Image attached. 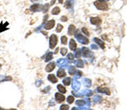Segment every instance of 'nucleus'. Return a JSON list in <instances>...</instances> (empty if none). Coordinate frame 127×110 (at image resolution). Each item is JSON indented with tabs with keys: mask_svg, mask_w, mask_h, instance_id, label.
<instances>
[{
	"mask_svg": "<svg viewBox=\"0 0 127 110\" xmlns=\"http://www.w3.org/2000/svg\"><path fill=\"white\" fill-rule=\"evenodd\" d=\"M75 37L79 42L82 43V44H88L89 43L88 38H87L86 37H84V36L80 32V30H77L76 32L75 33Z\"/></svg>",
	"mask_w": 127,
	"mask_h": 110,
	"instance_id": "1",
	"label": "nucleus"
},
{
	"mask_svg": "<svg viewBox=\"0 0 127 110\" xmlns=\"http://www.w3.org/2000/svg\"><path fill=\"white\" fill-rule=\"evenodd\" d=\"M94 5L97 9H100V10H107L109 8L107 3L105 2L104 0H97L94 3Z\"/></svg>",
	"mask_w": 127,
	"mask_h": 110,
	"instance_id": "2",
	"label": "nucleus"
},
{
	"mask_svg": "<svg viewBox=\"0 0 127 110\" xmlns=\"http://www.w3.org/2000/svg\"><path fill=\"white\" fill-rule=\"evenodd\" d=\"M57 43H58V37L54 34L51 35L50 38H49V47L51 49H53L56 47Z\"/></svg>",
	"mask_w": 127,
	"mask_h": 110,
	"instance_id": "3",
	"label": "nucleus"
},
{
	"mask_svg": "<svg viewBox=\"0 0 127 110\" xmlns=\"http://www.w3.org/2000/svg\"><path fill=\"white\" fill-rule=\"evenodd\" d=\"M81 52H82V55L83 57L85 58H89V57H92V53L90 51V49H88L87 47H83L82 49H81Z\"/></svg>",
	"mask_w": 127,
	"mask_h": 110,
	"instance_id": "4",
	"label": "nucleus"
},
{
	"mask_svg": "<svg viewBox=\"0 0 127 110\" xmlns=\"http://www.w3.org/2000/svg\"><path fill=\"white\" fill-rule=\"evenodd\" d=\"M54 25H55V21L54 20H51V21H48V22L46 23L44 28L46 29V30H51V29L53 28Z\"/></svg>",
	"mask_w": 127,
	"mask_h": 110,
	"instance_id": "5",
	"label": "nucleus"
},
{
	"mask_svg": "<svg viewBox=\"0 0 127 110\" xmlns=\"http://www.w3.org/2000/svg\"><path fill=\"white\" fill-rule=\"evenodd\" d=\"M42 9V7L40 4H35L31 6V10L32 11V12H38V11H41Z\"/></svg>",
	"mask_w": 127,
	"mask_h": 110,
	"instance_id": "6",
	"label": "nucleus"
},
{
	"mask_svg": "<svg viewBox=\"0 0 127 110\" xmlns=\"http://www.w3.org/2000/svg\"><path fill=\"white\" fill-rule=\"evenodd\" d=\"M55 66H56V63H55L54 62H51V63H49L46 66L45 70H46L47 72H52L53 70L55 69Z\"/></svg>",
	"mask_w": 127,
	"mask_h": 110,
	"instance_id": "7",
	"label": "nucleus"
},
{
	"mask_svg": "<svg viewBox=\"0 0 127 110\" xmlns=\"http://www.w3.org/2000/svg\"><path fill=\"white\" fill-rule=\"evenodd\" d=\"M55 99L58 102H62L65 101V97L64 95H62V93H59V92H57L55 93Z\"/></svg>",
	"mask_w": 127,
	"mask_h": 110,
	"instance_id": "8",
	"label": "nucleus"
},
{
	"mask_svg": "<svg viewBox=\"0 0 127 110\" xmlns=\"http://www.w3.org/2000/svg\"><path fill=\"white\" fill-rule=\"evenodd\" d=\"M90 21L92 25H99L101 24L102 22V20L98 17H92L90 19Z\"/></svg>",
	"mask_w": 127,
	"mask_h": 110,
	"instance_id": "9",
	"label": "nucleus"
},
{
	"mask_svg": "<svg viewBox=\"0 0 127 110\" xmlns=\"http://www.w3.org/2000/svg\"><path fill=\"white\" fill-rule=\"evenodd\" d=\"M57 64H58L59 67H66V66L68 65V63H67V61L65 59H60L57 61Z\"/></svg>",
	"mask_w": 127,
	"mask_h": 110,
	"instance_id": "10",
	"label": "nucleus"
},
{
	"mask_svg": "<svg viewBox=\"0 0 127 110\" xmlns=\"http://www.w3.org/2000/svg\"><path fill=\"white\" fill-rule=\"evenodd\" d=\"M72 87L75 91H78L81 87V83L76 80H72Z\"/></svg>",
	"mask_w": 127,
	"mask_h": 110,
	"instance_id": "11",
	"label": "nucleus"
},
{
	"mask_svg": "<svg viewBox=\"0 0 127 110\" xmlns=\"http://www.w3.org/2000/svg\"><path fill=\"white\" fill-rule=\"evenodd\" d=\"M97 92L105 93L106 95H110V91H109L108 87H98L97 88Z\"/></svg>",
	"mask_w": 127,
	"mask_h": 110,
	"instance_id": "12",
	"label": "nucleus"
},
{
	"mask_svg": "<svg viewBox=\"0 0 127 110\" xmlns=\"http://www.w3.org/2000/svg\"><path fill=\"white\" fill-rule=\"evenodd\" d=\"M82 84L86 87H90L92 86V80L90 79H87V78H84L82 80Z\"/></svg>",
	"mask_w": 127,
	"mask_h": 110,
	"instance_id": "13",
	"label": "nucleus"
},
{
	"mask_svg": "<svg viewBox=\"0 0 127 110\" xmlns=\"http://www.w3.org/2000/svg\"><path fill=\"white\" fill-rule=\"evenodd\" d=\"M76 42H75V40L74 39H70V48L71 49V50H73V51H75V50H76Z\"/></svg>",
	"mask_w": 127,
	"mask_h": 110,
	"instance_id": "14",
	"label": "nucleus"
},
{
	"mask_svg": "<svg viewBox=\"0 0 127 110\" xmlns=\"http://www.w3.org/2000/svg\"><path fill=\"white\" fill-rule=\"evenodd\" d=\"M93 41H94L96 43H97V44L100 46V47H101V48H103V49L105 48V44H104V42L102 41V40H100V39H98V38H97V37H96V38L93 39Z\"/></svg>",
	"mask_w": 127,
	"mask_h": 110,
	"instance_id": "15",
	"label": "nucleus"
},
{
	"mask_svg": "<svg viewBox=\"0 0 127 110\" xmlns=\"http://www.w3.org/2000/svg\"><path fill=\"white\" fill-rule=\"evenodd\" d=\"M81 94H82V95H85V96H87V97H90L93 94V92L89 89H85L81 92Z\"/></svg>",
	"mask_w": 127,
	"mask_h": 110,
	"instance_id": "16",
	"label": "nucleus"
},
{
	"mask_svg": "<svg viewBox=\"0 0 127 110\" xmlns=\"http://www.w3.org/2000/svg\"><path fill=\"white\" fill-rule=\"evenodd\" d=\"M48 79L49 81L52 82V83H57V82H58V79L55 77L54 75H52V74H51V75H48Z\"/></svg>",
	"mask_w": 127,
	"mask_h": 110,
	"instance_id": "17",
	"label": "nucleus"
},
{
	"mask_svg": "<svg viewBox=\"0 0 127 110\" xmlns=\"http://www.w3.org/2000/svg\"><path fill=\"white\" fill-rule=\"evenodd\" d=\"M57 76L59 78H63L66 76V73H65V71L63 69H59V70H58V72H57Z\"/></svg>",
	"mask_w": 127,
	"mask_h": 110,
	"instance_id": "18",
	"label": "nucleus"
},
{
	"mask_svg": "<svg viewBox=\"0 0 127 110\" xmlns=\"http://www.w3.org/2000/svg\"><path fill=\"white\" fill-rule=\"evenodd\" d=\"M75 26L74 25H70V26H69L68 29V33L70 36H72L74 33H75Z\"/></svg>",
	"mask_w": 127,
	"mask_h": 110,
	"instance_id": "19",
	"label": "nucleus"
},
{
	"mask_svg": "<svg viewBox=\"0 0 127 110\" xmlns=\"http://www.w3.org/2000/svg\"><path fill=\"white\" fill-rule=\"evenodd\" d=\"M9 25V23L8 22H6L5 24H4H4H3V22H1L0 23V33L1 32H3V31H6L7 29V25Z\"/></svg>",
	"mask_w": 127,
	"mask_h": 110,
	"instance_id": "20",
	"label": "nucleus"
},
{
	"mask_svg": "<svg viewBox=\"0 0 127 110\" xmlns=\"http://www.w3.org/2000/svg\"><path fill=\"white\" fill-rule=\"evenodd\" d=\"M75 67H78V68H82L84 66V63H83V61L81 60V59H78L75 62Z\"/></svg>",
	"mask_w": 127,
	"mask_h": 110,
	"instance_id": "21",
	"label": "nucleus"
},
{
	"mask_svg": "<svg viewBox=\"0 0 127 110\" xmlns=\"http://www.w3.org/2000/svg\"><path fill=\"white\" fill-rule=\"evenodd\" d=\"M102 100H103V98H102L101 96H99V95H96V96L93 97V101H94V102H96V103H100V102H102Z\"/></svg>",
	"mask_w": 127,
	"mask_h": 110,
	"instance_id": "22",
	"label": "nucleus"
},
{
	"mask_svg": "<svg viewBox=\"0 0 127 110\" xmlns=\"http://www.w3.org/2000/svg\"><path fill=\"white\" fill-rule=\"evenodd\" d=\"M69 73H70V75H71V76H73V75H75V72H76V70H75V67L74 66H69Z\"/></svg>",
	"mask_w": 127,
	"mask_h": 110,
	"instance_id": "23",
	"label": "nucleus"
},
{
	"mask_svg": "<svg viewBox=\"0 0 127 110\" xmlns=\"http://www.w3.org/2000/svg\"><path fill=\"white\" fill-rule=\"evenodd\" d=\"M57 88H58V90L59 91V92H61L62 94L66 92V89H65V87H64V86H62V85H58Z\"/></svg>",
	"mask_w": 127,
	"mask_h": 110,
	"instance_id": "24",
	"label": "nucleus"
},
{
	"mask_svg": "<svg viewBox=\"0 0 127 110\" xmlns=\"http://www.w3.org/2000/svg\"><path fill=\"white\" fill-rule=\"evenodd\" d=\"M75 104H76L77 106L83 107L86 104V100H77L76 102H75Z\"/></svg>",
	"mask_w": 127,
	"mask_h": 110,
	"instance_id": "25",
	"label": "nucleus"
},
{
	"mask_svg": "<svg viewBox=\"0 0 127 110\" xmlns=\"http://www.w3.org/2000/svg\"><path fill=\"white\" fill-rule=\"evenodd\" d=\"M68 60L69 62L73 63L74 60H75V55L73 54V53H68Z\"/></svg>",
	"mask_w": 127,
	"mask_h": 110,
	"instance_id": "26",
	"label": "nucleus"
},
{
	"mask_svg": "<svg viewBox=\"0 0 127 110\" xmlns=\"http://www.w3.org/2000/svg\"><path fill=\"white\" fill-rule=\"evenodd\" d=\"M70 82H71V79L70 77L65 78V79L63 80V84H64L65 86H69V85L70 84Z\"/></svg>",
	"mask_w": 127,
	"mask_h": 110,
	"instance_id": "27",
	"label": "nucleus"
},
{
	"mask_svg": "<svg viewBox=\"0 0 127 110\" xmlns=\"http://www.w3.org/2000/svg\"><path fill=\"white\" fill-rule=\"evenodd\" d=\"M59 12H60V8H59V7H54L52 10L53 14H58Z\"/></svg>",
	"mask_w": 127,
	"mask_h": 110,
	"instance_id": "28",
	"label": "nucleus"
},
{
	"mask_svg": "<svg viewBox=\"0 0 127 110\" xmlns=\"http://www.w3.org/2000/svg\"><path fill=\"white\" fill-rule=\"evenodd\" d=\"M49 7H50V4H44V5L42 6V10L43 11V13H47V12H48Z\"/></svg>",
	"mask_w": 127,
	"mask_h": 110,
	"instance_id": "29",
	"label": "nucleus"
},
{
	"mask_svg": "<svg viewBox=\"0 0 127 110\" xmlns=\"http://www.w3.org/2000/svg\"><path fill=\"white\" fill-rule=\"evenodd\" d=\"M52 59H53V53H48V54H47V56H46V60H45V61L48 62V61H50V60H52Z\"/></svg>",
	"mask_w": 127,
	"mask_h": 110,
	"instance_id": "30",
	"label": "nucleus"
},
{
	"mask_svg": "<svg viewBox=\"0 0 127 110\" xmlns=\"http://www.w3.org/2000/svg\"><path fill=\"white\" fill-rule=\"evenodd\" d=\"M81 49H76V51H75V57H76L77 59H79V58L81 56Z\"/></svg>",
	"mask_w": 127,
	"mask_h": 110,
	"instance_id": "31",
	"label": "nucleus"
},
{
	"mask_svg": "<svg viewBox=\"0 0 127 110\" xmlns=\"http://www.w3.org/2000/svg\"><path fill=\"white\" fill-rule=\"evenodd\" d=\"M74 101H75V98H74L73 96H69L68 97H67V102H68V103H70V104L73 103Z\"/></svg>",
	"mask_w": 127,
	"mask_h": 110,
	"instance_id": "32",
	"label": "nucleus"
},
{
	"mask_svg": "<svg viewBox=\"0 0 127 110\" xmlns=\"http://www.w3.org/2000/svg\"><path fill=\"white\" fill-rule=\"evenodd\" d=\"M67 52H68V50H67V48H65V47H63V48L60 49V53L63 56H65V55L67 53Z\"/></svg>",
	"mask_w": 127,
	"mask_h": 110,
	"instance_id": "33",
	"label": "nucleus"
},
{
	"mask_svg": "<svg viewBox=\"0 0 127 110\" xmlns=\"http://www.w3.org/2000/svg\"><path fill=\"white\" fill-rule=\"evenodd\" d=\"M62 30H63V25H60V24H59L58 25H57L56 31H57V32H60Z\"/></svg>",
	"mask_w": 127,
	"mask_h": 110,
	"instance_id": "34",
	"label": "nucleus"
},
{
	"mask_svg": "<svg viewBox=\"0 0 127 110\" xmlns=\"http://www.w3.org/2000/svg\"><path fill=\"white\" fill-rule=\"evenodd\" d=\"M71 4L72 3L70 2V1H69V0H67V2L65 3V7L66 8H70L71 7Z\"/></svg>",
	"mask_w": 127,
	"mask_h": 110,
	"instance_id": "35",
	"label": "nucleus"
},
{
	"mask_svg": "<svg viewBox=\"0 0 127 110\" xmlns=\"http://www.w3.org/2000/svg\"><path fill=\"white\" fill-rule=\"evenodd\" d=\"M81 31H82V32L84 33L86 36H88V37H89V35H90V34H89V31H87V29L86 28V27H83V28L81 29Z\"/></svg>",
	"mask_w": 127,
	"mask_h": 110,
	"instance_id": "36",
	"label": "nucleus"
},
{
	"mask_svg": "<svg viewBox=\"0 0 127 110\" xmlns=\"http://www.w3.org/2000/svg\"><path fill=\"white\" fill-rule=\"evenodd\" d=\"M61 42H62V44H64V45H65L67 43V37H61Z\"/></svg>",
	"mask_w": 127,
	"mask_h": 110,
	"instance_id": "37",
	"label": "nucleus"
},
{
	"mask_svg": "<svg viewBox=\"0 0 127 110\" xmlns=\"http://www.w3.org/2000/svg\"><path fill=\"white\" fill-rule=\"evenodd\" d=\"M75 73H76V74H75V78H80V77H81V76H82V72H81V71H76Z\"/></svg>",
	"mask_w": 127,
	"mask_h": 110,
	"instance_id": "38",
	"label": "nucleus"
},
{
	"mask_svg": "<svg viewBox=\"0 0 127 110\" xmlns=\"http://www.w3.org/2000/svg\"><path fill=\"white\" fill-rule=\"evenodd\" d=\"M69 108H70V107H69L68 105H65V104H64V105H61L59 109L60 110H68Z\"/></svg>",
	"mask_w": 127,
	"mask_h": 110,
	"instance_id": "39",
	"label": "nucleus"
},
{
	"mask_svg": "<svg viewBox=\"0 0 127 110\" xmlns=\"http://www.w3.org/2000/svg\"><path fill=\"white\" fill-rule=\"evenodd\" d=\"M72 94L75 97H80L82 96V94L81 93H78V92H72Z\"/></svg>",
	"mask_w": 127,
	"mask_h": 110,
	"instance_id": "40",
	"label": "nucleus"
},
{
	"mask_svg": "<svg viewBox=\"0 0 127 110\" xmlns=\"http://www.w3.org/2000/svg\"><path fill=\"white\" fill-rule=\"evenodd\" d=\"M60 20H61V21H64V22H65V21H66L67 20H68V19H67V17H66V16H62V17H61Z\"/></svg>",
	"mask_w": 127,
	"mask_h": 110,
	"instance_id": "41",
	"label": "nucleus"
},
{
	"mask_svg": "<svg viewBox=\"0 0 127 110\" xmlns=\"http://www.w3.org/2000/svg\"><path fill=\"white\" fill-rule=\"evenodd\" d=\"M91 47H92V49H96V50L97 49V45L92 44V45H91Z\"/></svg>",
	"mask_w": 127,
	"mask_h": 110,
	"instance_id": "42",
	"label": "nucleus"
},
{
	"mask_svg": "<svg viewBox=\"0 0 127 110\" xmlns=\"http://www.w3.org/2000/svg\"><path fill=\"white\" fill-rule=\"evenodd\" d=\"M42 84V80H38V81H36V86H39L40 85Z\"/></svg>",
	"mask_w": 127,
	"mask_h": 110,
	"instance_id": "43",
	"label": "nucleus"
},
{
	"mask_svg": "<svg viewBox=\"0 0 127 110\" xmlns=\"http://www.w3.org/2000/svg\"><path fill=\"white\" fill-rule=\"evenodd\" d=\"M51 88H50V86H47V88L45 90H43V92H47V91H49Z\"/></svg>",
	"mask_w": 127,
	"mask_h": 110,
	"instance_id": "44",
	"label": "nucleus"
},
{
	"mask_svg": "<svg viewBox=\"0 0 127 110\" xmlns=\"http://www.w3.org/2000/svg\"><path fill=\"white\" fill-rule=\"evenodd\" d=\"M55 1H56V0H52V1H51V3H50V5H53V4L55 3Z\"/></svg>",
	"mask_w": 127,
	"mask_h": 110,
	"instance_id": "45",
	"label": "nucleus"
},
{
	"mask_svg": "<svg viewBox=\"0 0 127 110\" xmlns=\"http://www.w3.org/2000/svg\"><path fill=\"white\" fill-rule=\"evenodd\" d=\"M32 2H36V1H39V0H31Z\"/></svg>",
	"mask_w": 127,
	"mask_h": 110,
	"instance_id": "46",
	"label": "nucleus"
},
{
	"mask_svg": "<svg viewBox=\"0 0 127 110\" xmlns=\"http://www.w3.org/2000/svg\"><path fill=\"white\" fill-rule=\"evenodd\" d=\"M59 3H63V0H59Z\"/></svg>",
	"mask_w": 127,
	"mask_h": 110,
	"instance_id": "47",
	"label": "nucleus"
},
{
	"mask_svg": "<svg viewBox=\"0 0 127 110\" xmlns=\"http://www.w3.org/2000/svg\"><path fill=\"white\" fill-rule=\"evenodd\" d=\"M0 67H1V64H0Z\"/></svg>",
	"mask_w": 127,
	"mask_h": 110,
	"instance_id": "48",
	"label": "nucleus"
}]
</instances>
